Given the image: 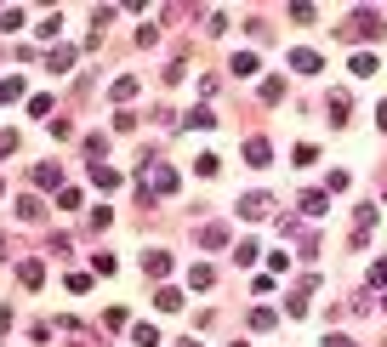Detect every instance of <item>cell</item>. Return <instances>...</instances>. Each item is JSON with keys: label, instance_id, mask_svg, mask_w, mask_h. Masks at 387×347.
Instances as JSON below:
<instances>
[{"label": "cell", "instance_id": "cell-1", "mask_svg": "<svg viewBox=\"0 0 387 347\" xmlns=\"http://www.w3.org/2000/svg\"><path fill=\"white\" fill-rule=\"evenodd\" d=\"M137 171H143V188H137V199H143V205H154L160 194H177V165H165L160 154H143V165H137Z\"/></svg>", "mask_w": 387, "mask_h": 347}, {"label": "cell", "instance_id": "cell-2", "mask_svg": "<svg viewBox=\"0 0 387 347\" xmlns=\"http://www.w3.org/2000/svg\"><path fill=\"white\" fill-rule=\"evenodd\" d=\"M342 34H353V40H381V12L353 6V12H348V29H342Z\"/></svg>", "mask_w": 387, "mask_h": 347}, {"label": "cell", "instance_id": "cell-3", "mask_svg": "<svg viewBox=\"0 0 387 347\" xmlns=\"http://www.w3.org/2000/svg\"><path fill=\"white\" fill-rule=\"evenodd\" d=\"M370 228H376V205H359V211H353V234H348V250H365V245H370Z\"/></svg>", "mask_w": 387, "mask_h": 347}, {"label": "cell", "instance_id": "cell-4", "mask_svg": "<svg viewBox=\"0 0 387 347\" xmlns=\"http://www.w3.org/2000/svg\"><path fill=\"white\" fill-rule=\"evenodd\" d=\"M34 188H57V194H63V188H69V183H63V165H57V160H40V165H34Z\"/></svg>", "mask_w": 387, "mask_h": 347}, {"label": "cell", "instance_id": "cell-5", "mask_svg": "<svg viewBox=\"0 0 387 347\" xmlns=\"http://www.w3.org/2000/svg\"><path fill=\"white\" fill-rule=\"evenodd\" d=\"M314 290H319V279H314V274H308V279H302V285H296V296H290V302H285V313H290V319H302V313H308V296H314Z\"/></svg>", "mask_w": 387, "mask_h": 347}, {"label": "cell", "instance_id": "cell-6", "mask_svg": "<svg viewBox=\"0 0 387 347\" xmlns=\"http://www.w3.org/2000/svg\"><path fill=\"white\" fill-rule=\"evenodd\" d=\"M268 154H274V148H268V137H245V165H251V171H262V165H268Z\"/></svg>", "mask_w": 387, "mask_h": 347}, {"label": "cell", "instance_id": "cell-7", "mask_svg": "<svg viewBox=\"0 0 387 347\" xmlns=\"http://www.w3.org/2000/svg\"><path fill=\"white\" fill-rule=\"evenodd\" d=\"M268 205H274L268 194H245V199H239V216H251V222H262V216H268Z\"/></svg>", "mask_w": 387, "mask_h": 347}, {"label": "cell", "instance_id": "cell-8", "mask_svg": "<svg viewBox=\"0 0 387 347\" xmlns=\"http://www.w3.org/2000/svg\"><path fill=\"white\" fill-rule=\"evenodd\" d=\"M154 308H160V313H183V290L160 285V290H154Z\"/></svg>", "mask_w": 387, "mask_h": 347}, {"label": "cell", "instance_id": "cell-9", "mask_svg": "<svg viewBox=\"0 0 387 347\" xmlns=\"http://www.w3.org/2000/svg\"><path fill=\"white\" fill-rule=\"evenodd\" d=\"M46 63H52V74H69V69L80 63V52H74V46H52V57H46Z\"/></svg>", "mask_w": 387, "mask_h": 347}, {"label": "cell", "instance_id": "cell-10", "mask_svg": "<svg viewBox=\"0 0 387 347\" xmlns=\"http://www.w3.org/2000/svg\"><path fill=\"white\" fill-rule=\"evenodd\" d=\"M17 216H23V222H40V216H46V205H40V199L23 188V194H17Z\"/></svg>", "mask_w": 387, "mask_h": 347}, {"label": "cell", "instance_id": "cell-11", "mask_svg": "<svg viewBox=\"0 0 387 347\" xmlns=\"http://www.w3.org/2000/svg\"><path fill=\"white\" fill-rule=\"evenodd\" d=\"M108 97H114V108H120V103H132V97H137V80H132V74H120V80L108 85Z\"/></svg>", "mask_w": 387, "mask_h": 347}, {"label": "cell", "instance_id": "cell-12", "mask_svg": "<svg viewBox=\"0 0 387 347\" xmlns=\"http://www.w3.org/2000/svg\"><path fill=\"white\" fill-rule=\"evenodd\" d=\"M348 114H353L348 92H336V97H330V114H325V120H330V125H348Z\"/></svg>", "mask_w": 387, "mask_h": 347}, {"label": "cell", "instance_id": "cell-13", "mask_svg": "<svg viewBox=\"0 0 387 347\" xmlns=\"http://www.w3.org/2000/svg\"><path fill=\"white\" fill-rule=\"evenodd\" d=\"M290 69H296V74H319V52H302V46H296V52H290Z\"/></svg>", "mask_w": 387, "mask_h": 347}, {"label": "cell", "instance_id": "cell-14", "mask_svg": "<svg viewBox=\"0 0 387 347\" xmlns=\"http://www.w3.org/2000/svg\"><path fill=\"white\" fill-rule=\"evenodd\" d=\"M92 183H97V188H108V194H114V188H120V171H114V165H103V160H97V165H92Z\"/></svg>", "mask_w": 387, "mask_h": 347}, {"label": "cell", "instance_id": "cell-15", "mask_svg": "<svg viewBox=\"0 0 387 347\" xmlns=\"http://www.w3.org/2000/svg\"><path fill=\"white\" fill-rule=\"evenodd\" d=\"M199 245H205V250H217V245H228V228H223V222H205V228H199Z\"/></svg>", "mask_w": 387, "mask_h": 347}, {"label": "cell", "instance_id": "cell-16", "mask_svg": "<svg viewBox=\"0 0 387 347\" xmlns=\"http://www.w3.org/2000/svg\"><path fill=\"white\" fill-rule=\"evenodd\" d=\"M17 279H23L29 290H40V285H46V268H40V262H17Z\"/></svg>", "mask_w": 387, "mask_h": 347}, {"label": "cell", "instance_id": "cell-17", "mask_svg": "<svg viewBox=\"0 0 387 347\" xmlns=\"http://www.w3.org/2000/svg\"><path fill=\"white\" fill-rule=\"evenodd\" d=\"M211 285H217V268H211V262H199V268L188 274V290H211Z\"/></svg>", "mask_w": 387, "mask_h": 347}, {"label": "cell", "instance_id": "cell-18", "mask_svg": "<svg viewBox=\"0 0 387 347\" xmlns=\"http://www.w3.org/2000/svg\"><path fill=\"white\" fill-rule=\"evenodd\" d=\"M290 160H296V171H308V165H319V143H296V154H290Z\"/></svg>", "mask_w": 387, "mask_h": 347}, {"label": "cell", "instance_id": "cell-19", "mask_svg": "<svg viewBox=\"0 0 387 347\" xmlns=\"http://www.w3.org/2000/svg\"><path fill=\"white\" fill-rule=\"evenodd\" d=\"M143 268H148L154 279H160V274H171V250H148V256H143Z\"/></svg>", "mask_w": 387, "mask_h": 347}, {"label": "cell", "instance_id": "cell-20", "mask_svg": "<svg viewBox=\"0 0 387 347\" xmlns=\"http://www.w3.org/2000/svg\"><path fill=\"white\" fill-rule=\"evenodd\" d=\"M302 211H308V216H325V211H330V199H325L319 188H308V194H302Z\"/></svg>", "mask_w": 387, "mask_h": 347}, {"label": "cell", "instance_id": "cell-21", "mask_svg": "<svg viewBox=\"0 0 387 347\" xmlns=\"http://www.w3.org/2000/svg\"><path fill=\"white\" fill-rule=\"evenodd\" d=\"M256 97H262V103H279V97H285V80H274V74H268L262 85H256Z\"/></svg>", "mask_w": 387, "mask_h": 347}, {"label": "cell", "instance_id": "cell-22", "mask_svg": "<svg viewBox=\"0 0 387 347\" xmlns=\"http://www.w3.org/2000/svg\"><path fill=\"white\" fill-rule=\"evenodd\" d=\"M348 69H353V74H359V80H370V74H376V57H370V52H359V57H353V63H348Z\"/></svg>", "mask_w": 387, "mask_h": 347}, {"label": "cell", "instance_id": "cell-23", "mask_svg": "<svg viewBox=\"0 0 387 347\" xmlns=\"http://www.w3.org/2000/svg\"><path fill=\"white\" fill-rule=\"evenodd\" d=\"M80 205H85L80 188H63V194H57V211H80Z\"/></svg>", "mask_w": 387, "mask_h": 347}, {"label": "cell", "instance_id": "cell-24", "mask_svg": "<svg viewBox=\"0 0 387 347\" xmlns=\"http://www.w3.org/2000/svg\"><path fill=\"white\" fill-rule=\"evenodd\" d=\"M194 171H199V177H217L223 160H217V154H199V160H194Z\"/></svg>", "mask_w": 387, "mask_h": 347}, {"label": "cell", "instance_id": "cell-25", "mask_svg": "<svg viewBox=\"0 0 387 347\" xmlns=\"http://www.w3.org/2000/svg\"><path fill=\"white\" fill-rule=\"evenodd\" d=\"M63 285H69V296H85V290H92V274H69Z\"/></svg>", "mask_w": 387, "mask_h": 347}, {"label": "cell", "instance_id": "cell-26", "mask_svg": "<svg viewBox=\"0 0 387 347\" xmlns=\"http://www.w3.org/2000/svg\"><path fill=\"white\" fill-rule=\"evenodd\" d=\"M228 69H234V74H256V69H262V63H256V57H251V52H239V57H234V63H228Z\"/></svg>", "mask_w": 387, "mask_h": 347}, {"label": "cell", "instance_id": "cell-27", "mask_svg": "<svg viewBox=\"0 0 387 347\" xmlns=\"http://www.w3.org/2000/svg\"><path fill=\"white\" fill-rule=\"evenodd\" d=\"M132 341H137V347H154V341H160V330H154V325H137V330H132Z\"/></svg>", "mask_w": 387, "mask_h": 347}, {"label": "cell", "instance_id": "cell-28", "mask_svg": "<svg viewBox=\"0 0 387 347\" xmlns=\"http://www.w3.org/2000/svg\"><path fill=\"white\" fill-rule=\"evenodd\" d=\"M183 74H188V57H171V69H165V85H177Z\"/></svg>", "mask_w": 387, "mask_h": 347}, {"label": "cell", "instance_id": "cell-29", "mask_svg": "<svg viewBox=\"0 0 387 347\" xmlns=\"http://www.w3.org/2000/svg\"><path fill=\"white\" fill-rule=\"evenodd\" d=\"M256 250H262V245H256V239H245V245H234V256H239V262H245V268L256 262Z\"/></svg>", "mask_w": 387, "mask_h": 347}, {"label": "cell", "instance_id": "cell-30", "mask_svg": "<svg viewBox=\"0 0 387 347\" xmlns=\"http://www.w3.org/2000/svg\"><path fill=\"white\" fill-rule=\"evenodd\" d=\"M114 268H120V262H114L108 250H97V256H92V274H114Z\"/></svg>", "mask_w": 387, "mask_h": 347}, {"label": "cell", "instance_id": "cell-31", "mask_svg": "<svg viewBox=\"0 0 387 347\" xmlns=\"http://www.w3.org/2000/svg\"><path fill=\"white\" fill-rule=\"evenodd\" d=\"M251 325H256V330H274V325H279V319H274V313H268V308H251Z\"/></svg>", "mask_w": 387, "mask_h": 347}, {"label": "cell", "instance_id": "cell-32", "mask_svg": "<svg viewBox=\"0 0 387 347\" xmlns=\"http://www.w3.org/2000/svg\"><path fill=\"white\" fill-rule=\"evenodd\" d=\"M108 330H125V325H132V313H125V308H108V319H103Z\"/></svg>", "mask_w": 387, "mask_h": 347}, {"label": "cell", "instance_id": "cell-33", "mask_svg": "<svg viewBox=\"0 0 387 347\" xmlns=\"http://www.w3.org/2000/svg\"><path fill=\"white\" fill-rule=\"evenodd\" d=\"M17 92H23V80H0V103H12Z\"/></svg>", "mask_w": 387, "mask_h": 347}, {"label": "cell", "instance_id": "cell-34", "mask_svg": "<svg viewBox=\"0 0 387 347\" xmlns=\"http://www.w3.org/2000/svg\"><path fill=\"white\" fill-rule=\"evenodd\" d=\"M0 154H17V132H0Z\"/></svg>", "mask_w": 387, "mask_h": 347}, {"label": "cell", "instance_id": "cell-35", "mask_svg": "<svg viewBox=\"0 0 387 347\" xmlns=\"http://www.w3.org/2000/svg\"><path fill=\"white\" fill-rule=\"evenodd\" d=\"M325 347H353V341L348 336H325Z\"/></svg>", "mask_w": 387, "mask_h": 347}, {"label": "cell", "instance_id": "cell-36", "mask_svg": "<svg viewBox=\"0 0 387 347\" xmlns=\"http://www.w3.org/2000/svg\"><path fill=\"white\" fill-rule=\"evenodd\" d=\"M6 330H12V313H6V308H0V336H6Z\"/></svg>", "mask_w": 387, "mask_h": 347}, {"label": "cell", "instance_id": "cell-37", "mask_svg": "<svg viewBox=\"0 0 387 347\" xmlns=\"http://www.w3.org/2000/svg\"><path fill=\"white\" fill-rule=\"evenodd\" d=\"M376 125H381V132H387V103H381V108H376Z\"/></svg>", "mask_w": 387, "mask_h": 347}, {"label": "cell", "instance_id": "cell-38", "mask_svg": "<svg viewBox=\"0 0 387 347\" xmlns=\"http://www.w3.org/2000/svg\"><path fill=\"white\" fill-rule=\"evenodd\" d=\"M177 347H199V341H194V336H183V341H177Z\"/></svg>", "mask_w": 387, "mask_h": 347}, {"label": "cell", "instance_id": "cell-39", "mask_svg": "<svg viewBox=\"0 0 387 347\" xmlns=\"http://www.w3.org/2000/svg\"><path fill=\"white\" fill-rule=\"evenodd\" d=\"M0 256H6V239H0Z\"/></svg>", "mask_w": 387, "mask_h": 347}, {"label": "cell", "instance_id": "cell-40", "mask_svg": "<svg viewBox=\"0 0 387 347\" xmlns=\"http://www.w3.org/2000/svg\"><path fill=\"white\" fill-rule=\"evenodd\" d=\"M0 194H6V183H0Z\"/></svg>", "mask_w": 387, "mask_h": 347}]
</instances>
